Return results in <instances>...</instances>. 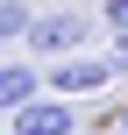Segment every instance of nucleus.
<instances>
[{
	"instance_id": "obj_1",
	"label": "nucleus",
	"mask_w": 128,
	"mask_h": 135,
	"mask_svg": "<svg viewBox=\"0 0 128 135\" xmlns=\"http://www.w3.org/2000/svg\"><path fill=\"white\" fill-rule=\"evenodd\" d=\"M43 85H50L57 100H86V93H107V85H114V57H100V50H71V57H57V64L43 71Z\"/></svg>"
},
{
	"instance_id": "obj_2",
	"label": "nucleus",
	"mask_w": 128,
	"mask_h": 135,
	"mask_svg": "<svg viewBox=\"0 0 128 135\" xmlns=\"http://www.w3.org/2000/svg\"><path fill=\"white\" fill-rule=\"evenodd\" d=\"M71 50H86V14H78V7H50V14L29 21V57L57 64V57H71Z\"/></svg>"
},
{
	"instance_id": "obj_3",
	"label": "nucleus",
	"mask_w": 128,
	"mask_h": 135,
	"mask_svg": "<svg viewBox=\"0 0 128 135\" xmlns=\"http://www.w3.org/2000/svg\"><path fill=\"white\" fill-rule=\"evenodd\" d=\"M7 135H78V100H57V93H43V100H29Z\"/></svg>"
},
{
	"instance_id": "obj_4",
	"label": "nucleus",
	"mask_w": 128,
	"mask_h": 135,
	"mask_svg": "<svg viewBox=\"0 0 128 135\" xmlns=\"http://www.w3.org/2000/svg\"><path fill=\"white\" fill-rule=\"evenodd\" d=\"M50 85H43V71L29 64V57H14V64H0V121H14L29 100H43Z\"/></svg>"
},
{
	"instance_id": "obj_5",
	"label": "nucleus",
	"mask_w": 128,
	"mask_h": 135,
	"mask_svg": "<svg viewBox=\"0 0 128 135\" xmlns=\"http://www.w3.org/2000/svg\"><path fill=\"white\" fill-rule=\"evenodd\" d=\"M29 21H36L29 0H0V43H29Z\"/></svg>"
},
{
	"instance_id": "obj_6",
	"label": "nucleus",
	"mask_w": 128,
	"mask_h": 135,
	"mask_svg": "<svg viewBox=\"0 0 128 135\" xmlns=\"http://www.w3.org/2000/svg\"><path fill=\"white\" fill-rule=\"evenodd\" d=\"M100 14H107V28H114V43H128V0H100Z\"/></svg>"
},
{
	"instance_id": "obj_7",
	"label": "nucleus",
	"mask_w": 128,
	"mask_h": 135,
	"mask_svg": "<svg viewBox=\"0 0 128 135\" xmlns=\"http://www.w3.org/2000/svg\"><path fill=\"white\" fill-rule=\"evenodd\" d=\"M107 57H114V78H128V43H114Z\"/></svg>"
},
{
	"instance_id": "obj_8",
	"label": "nucleus",
	"mask_w": 128,
	"mask_h": 135,
	"mask_svg": "<svg viewBox=\"0 0 128 135\" xmlns=\"http://www.w3.org/2000/svg\"><path fill=\"white\" fill-rule=\"evenodd\" d=\"M114 128H121V135H128V100H121V107H114Z\"/></svg>"
}]
</instances>
